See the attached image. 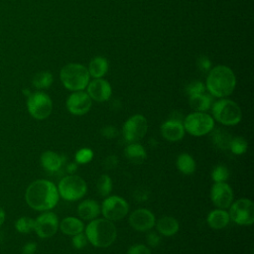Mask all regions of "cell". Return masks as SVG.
Segmentation results:
<instances>
[{"label": "cell", "mask_w": 254, "mask_h": 254, "mask_svg": "<svg viewBox=\"0 0 254 254\" xmlns=\"http://www.w3.org/2000/svg\"><path fill=\"white\" fill-rule=\"evenodd\" d=\"M37 250V244L35 242H28L22 249L23 254H34Z\"/></svg>", "instance_id": "40"}, {"label": "cell", "mask_w": 254, "mask_h": 254, "mask_svg": "<svg viewBox=\"0 0 254 254\" xmlns=\"http://www.w3.org/2000/svg\"><path fill=\"white\" fill-rule=\"evenodd\" d=\"M127 254H151V250L144 244H135L129 247Z\"/></svg>", "instance_id": "36"}, {"label": "cell", "mask_w": 254, "mask_h": 254, "mask_svg": "<svg viewBox=\"0 0 254 254\" xmlns=\"http://www.w3.org/2000/svg\"><path fill=\"white\" fill-rule=\"evenodd\" d=\"M41 165L48 172L59 171L64 164V157L53 151H46L41 155Z\"/></svg>", "instance_id": "22"}, {"label": "cell", "mask_w": 254, "mask_h": 254, "mask_svg": "<svg viewBox=\"0 0 254 254\" xmlns=\"http://www.w3.org/2000/svg\"><path fill=\"white\" fill-rule=\"evenodd\" d=\"M235 86L236 77L230 67L219 64L208 71L205 88L211 96L225 98L233 92Z\"/></svg>", "instance_id": "2"}, {"label": "cell", "mask_w": 254, "mask_h": 254, "mask_svg": "<svg viewBox=\"0 0 254 254\" xmlns=\"http://www.w3.org/2000/svg\"><path fill=\"white\" fill-rule=\"evenodd\" d=\"M34 225H35V220L27 217V216H23L20 217L16 223H15V227L17 229L18 232L20 233H29L32 230H34Z\"/></svg>", "instance_id": "32"}, {"label": "cell", "mask_w": 254, "mask_h": 254, "mask_svg": "<svg viewBox=\"0 0 254 254\" xmlns=\"http://www.w3.org/2000/svg\"><path fill=\"white\" fill-rule=\"evenodd\" d=\"M210 139L212 144L219 150H227L229 149L230 141L232 139V136L230 133L227 132V130L222 128H213L210 131Z\"/></svg>", "instance_id": "24"}, {"label": "cell", "mask_w": 254, "mask_h": 254, "mask_svg": "<svg viewBox=\"0 0 254 254\" xmlns=\"http://www.w3.org/2000/svg\"><path fill=\"white\" fill-rule=\"evenodd\" d=\"M189 103H190V106L194 111L205 112L212 105V97L210 94H205L204 92L197 93V94L190 95Z\"/></svg>", "instance_id": "25"}, {"label": "cell", "mask_w": 254, "mask_h": 254, "mask_svg": "<svg viewBox=\"0 0 254 254\" xmlns=\"http://www.w3.org/2000/svg\"><path fill=\"white\" fill-rule=\"evenodd\" d=\"M124 156L130 163L140 165L146 160L147 153L145 148L140 143L134 142L129 143L126 146V148L124 149Z\"/></svg>", "instance_id": "21"}, {"label": "cell", "mask_w": 254, "mask_h": 254, "mask_svg": "<svg viewBox=\"0 0 254 254\" xmlns=\"http://www.w3.org/2000/svg\"><path fill=\"white\" fill-rule=\"evenodd\" d=\"M229 178V170L224 165H217L211 171V179L214 183H224Z\"/></svg>", "instance_id": "31"}, {"label": "cell", "mask_w": 254, "mask_h": 254, "mask_svg": "<svg viewBox=\"0 0 254 254\" xmlns=\"http://www.w3.org/2000/svg\"><path fill=\"white\" fill-rule=\"evenodd\" d=\"M108 62L103 57H95L88 64V72L89 75L93 78L103 77L108 70Z\"/></svg>", "instance_id": "26"}, {"label": "cell", "mask_w": 254, "mask_h": 254, "mask_svg": "<svg viewBox=\"0 0 254 254\" xmlns=\"http://www.w3.org/2000/svg\"><path fill=\"white\" fill-rule=\"evenodd\" d=\"M118 164V159L114 155H110L103 161V166L106 170H112L114 169Z\"/></svg>", "instance_id": "39"}, {"label": "cell", "mask_w": 254, "mask_h": 254, "mask_svg": "<svg viewBox=\"0 0 254 254\" xmlns=\"http://www.w3.org/2000/svg\"><path fill=\"white\" fill-rule=\"evenodd\" d=\"M176 165L178 170L184 175H191L196 169L194 159L188 153H182L178 156Z\"/></svg>", "instance_id": "27"}, {"label": "cell", "mask_w": 254, "mask_h": 254, "mask_svg": "<svg viewBox=\"0 0 254 254\" xmlns=\"http://www.w3.org/2000/svg\"><path fill=\"white\" fill-rule=\"evenodd\" d=\"M86 88V92L91 100H94L96 102L107 101L112 94V88L110 83L102 77L94 78L93 80L89 81Z\"/></svg>", "instance_id": "16"}, {"label": "cell", "mask_w": 254, "mask_h": 254, "mask_svg": "<svg viewBox=\"0 0 254 254\" xmlns=\"http://www.w3.org/2000/svg\"><path fill=\"white\" fill-rule=\"evenodd\" d=\"M54 77L50 71H40L35 74L32 83L38 89H47L52 85Z\"/></svg>", "instance_id": "28"}, {"label": "cell", "mask_w": 254, "mask_h": 254, "mask_svg": "<svg viewBox=\"0 0 254 254\" xmlns=\"http://www.w3.org/2000/svg\"><path fill=\"white\" fill-rule=\"evenodd\" d=\"M59 198L58 188L48 180H37L33 182L27 188L25 193V199L28 205L39 211L53 209L57 205Z\"/></svg>", "instance_id": "1"}, {"label": "cell", "mask_w": 254, "mask_h": 254, "mask_svg": "<svg viewBox=\"0 0 254 254\" xmlns=\"http://www.w3.org/2000/svg\"><path fill=\"white\" fill-rule=\"evenodd\" d=\"M87 241L97 248L110 246L117 237V229L114 223L106 218H95L84 227Z\"/></svg>", "instance_id": "3"}, {"label": "cell", "mask_w": 254, "mask_h": 254, "mask_svg": "<svg viewBox=\"0 0 254 254\" xmlns=\"http://www.w3.org/2000/svg\"><path fill=\"white\" fill-rule=\"evenodd\" d=\"M155 226L160 235L167 237L177 234L180 229L179 221L173 216H163L159 218V220H156Z\"/></svg>", "instance_id": "19"}, {"label": "cell", "mask_w": 254, "mask_h": 254, "mask_svg": "<svg viewBox=\"0 0 254 254\" xmlns=\"http://www.w3.org/2000/svg\"><path fill=\"white\" fill-rule=\"evenodd\" d=\"M185 128L183 122L177 119H170L161 125V134L164 139L170 142L181 141L185 136Z\"/></svg>", "instance_id": "17"}, {"label": "cell", "mask_w": 254, "mask_h": 254, "mask_svg": "<svg viewBox=\"0 0 254 254\" xmlns=\"http://www.w3.org/2000/svg\"><path fill=\"white\" fill-rule=\"evenodd\" d=\"M210 199L217 208L226 209L233 201V190L225 182L214 183L210 189Z\"/></svg>", "instance_id": "14"}, {"label": "cell", "mask_w": 254, "mask_h": 254, "mask_svg": "<svg viewBox=\"0 0 254 254\" xmlns=\"http://www.w3.org/2000/svg\"><path fill=\"white\" fill-rule=\"evenodd\" d=\"M148 122L145 116L135 114L129 117L123 124L122 135L128 143L139 142L146 135Z\"/></svg>", "instance_id": "11"}, {"label": "cell", "mask_w": 254, "mask_h": 254, "mask_svg": "<svg viewBox=\"0 0 254 254\" xmlns=\"http://www.w3.org/2000/svg\"><path fill=\"white\" fill-rule=\"evenodd\" d=\"M96 189H97V191L98 193L101 195V196H108L112 190V180L111 178L106 175V174H103L101 175L97 182H96Z\"/></svg>", "instance_id": "29"}, {"label": "cell", "mask_w": 254, "mask_h": 254, "mask_svg": "<svg viewBox=\"0 0 254 254\" xmlns=\"http://www.w3.org/2000/svg\"><path fill=\"white\" fill-rule=\"evenodd\" d=\"M212 118L225 126H235L242 119L240 106L228 98H220L211 105Z\"/></svg>", "instance_id": "5"}, {"label": "cell", "mask_w": 254, "mask_h": 254, "mask_svg": "<svg viewBox=\"0 0 254 254\" xmlns=\"http://www.w3.org/2000/svg\"><path fill=\"white\" fill-rule=\"evenodd\" d=\"M89 78L90 75L87 67L81 64H67L60 71V79L63 85L70 91L85 89Z\"/></svg>", "instance_id": "4"}, {"label": "cell", "mask_w": 254, "mask_h": 254, "mask_svg": "<svg viewBox=\"0 0 254 254\" xmlns=\"http://www.w3.org/2000/svg\"><path fill=\"white\" fill-rule=\"evenodd\" d=\"M76 170H77V164H76L75 162L69 163V164L66 166V171H67L68 175H72Z\"/></svg>", "instance_id": "41"}, {"label": "cell", "mask_w": 254, "mask_h": 254, "mask_svg": "<svg viewBox=\"0 0 254 254\" xmlns=\"http://www.w3.org/2000/svg\"><path fill=\"white\" fill-rule=\"evenodd\" d=\"M187 93L190 95L203 93L205 90V85L200 81H192L187 86Z\"/></svg>", "instance_id": "34"}, {"label": "cell", "mask_w": 254, "mask_h": 254, "mask_svg": "<svg viewBox=\"0 0 254 254\" xmlns=\"http://www.w3.org/2000/svg\"><path fill=\"white\" fill-rule=\"evenodd\" d=\"M229 208V217L234 223L249 226L254 222V203L249 198H239L232 201Z\"/></svg>", "instance_id": "8"}, {"label": "cell", "mask_w": 254, "mask_h": 254, "mask_svg": "<svg viewBox=\"0 0 254 254\" xmlns=\"http://www.w3.org/2000/svg\"><path fill=\"white\" fill-rule=\"evenodd\" d=\"M183 125L186 132L192 136L200 137L210 133L214 128V119L205 112L193 111L186 116Z\"/></svg>", "instance_id": "7"}, {"label": "cell", "mask_w": 254, "mask_h": 254, "mask_svg": "<svg viewBox=\"0 0 254 254\" xmlns=\"http://www.w3.org/2000/svg\"><path fill=\"white\" fill-rule=\"evenodd\" d=\"M77 215L83 220H93L100 213V205L96 200L85 199L77 205Z\"/></svg>", "instance_id": "18"}, {"label": "cell", "mask_w": 254, "mask_h": 254, "mask_svg": "<svg viewBox=\"0 0 254 254\" xmlns=\"http://www.w3.org/2000/svg\"><path fill=\"white\" fill-rule=\"evenodd\" d=\"M146 240L149 246L157 247L161 243V235H159L156 231H150L147 233Z\"/></svg>", "instance_id": "37"}, {"label": "cell", "mask_w": 254, "mask_h": 254, "mask_svg": "<svg viewBox=\"0 0 254 254\" xmlns=\"http://www.w3.org/2000/svg\"><path fill=\"white\" fill-rule=\"evenodd\" d=\"M71 242H72V245L75 249H82L86 246L88 241H87V238H86L85 234L83 232H80V233L75 234V235L72 236Z\"/></svg>", "instance_id": "35"}, {"label": "cell", "mask_w": 254, "mask_h": 254, "mask_svg": "<svg viewBox=\"0 0 254 254\" xmlns=\"http://www.w3.org/2000/svg\"><path fill=\"white\" fill-rule=\"evenodd\" d=\"M247 148H248L247 141L243 137H241V136L232 137V139L230 141V145H229V150L234 155L244 154L247 151Z\"/></svg>", "instance_id": "30"}, {"label": "cell", "mask_w": 254, "mask_h": 254, "mask_svg": "<svg viewBox=\"0 0 254 254\" xmlns=\"http://www.w3.org/2000/svg\"><path fill=\"white\" fill-rule=\"evenodd\" d=\"M93 158V152L89 148H81L79 149L74 156L75 163L77 165H85L89 163Z\"/></svg>", "instance_id": "33"}, {"label": "cell", "mask_w": 254, "mask_h": 254, "mask_svg": "<svg viewBox=\"0 0 254 254\" xmlns=\"http://www.w3.org/2000/svg\"><path fill=\"white\" fill-rule=\"evenodd\" d=\"M58 215L52 211H46L39 215L35 220L34 230L41 238L54 236L59 229Z\"/></svg>", "instance_id": "12"}, {"label": "cell", "mask_w": 254, "mask_h": 254, "mask_svg": "<svg viewBox=\"0 0 254 254\" xmlns=\"http://www.w3.org/2000/svg\"><path fill=\"white\" fill-rule=\"evenodd\" d=\"M230 221L229 213L225 209L216 208L211 210L206 217V222L208 226L212 229H222L225 228Z\"/></svg>", "instance_id": "20"}, {"label": "cell", "mask_w": 254, "mask_h": 254, "mask_svg": "<svg viewBox=\"0 0 254 254\" xmlns=\"http://www.w3.org/2000/svg\"><path fill=\"white\" fill-rule=\"evenodd\" d=\"M66 109L72 115L81 116L86 114L92 105V100L87 94V92L83 90L73 91L68 95L65 101Z\"/></svg>", "instance_id": "13"}, {"label": "cell", "mask_w": 254, "mask_h": 254, "mask_svg": "<svg viewBox=\"0 0 254 254\" xmlns=\"http://www.w3.org/2000/svg\"><path fill=\"white\" fill-rule=\"evenodd\" d=\"M103 217L114 222L123 219L129 212L128 202L121 196L108 195L100 206Z\"/></svg>", "instance_id": "10"}, {"label": "cell", "mask_w": 254, "mask_h": 254, "mask_svg": "<svg viewBox=\"0 0 254 254\" xmlns=\"http://www.w3.org/2000/svg\"><path fill=\"white\" fill-rule=\"evenodd\" d=\"M27 107L32 117L38 120H43L51 115L53 110V102L47 93L43 91H36L29 94Z\"/></svg>", "instance_id": "9"}, {"label": "cell", "mask_w": 254, "mask_h": 254, "mask_svg": "<svg viewBox=\"0 0 254 254\" xmlns=\"http://www.w3.org/2000/svg\"><path fill=\"white\" fill-rule=\"evenodd\" d=\"M57 188L59 195L67 201H76L82 198L87 191L85 181L73 174L64 177Z\"/></svg>", "instance_id": "6"}, {"label": "cell", "mask_w": 254, "mask_h": 254, "mask_svg": "<svg viewBox=\"0 0 254 254\" xmlns=\"http://www.w3.org/2000/svg\"><path fill=\"white\" fill-rule=\"evenodd\" d=\"M1 239H2V236H1V233H0V242H1Z\"/></svg>", "instance_id": "43"}, {"label": "cell", "mask_w": 254, "mask_h": 254, "mask_svg": "<svg viewBox=\"0 0 254 254\" xmlns=\"http://www.w3.org/2000/svg\"><path fill=\"white\" fill-rule=\"evenodd\" d=\"M101 135L107 139H113L118 135V130L114 126H105L101 129Z\"/></svg>", "instance_id": "38"}, {"label": "cell", "mask_w": 254, "mask_h": 254, "mask_svg": "<svg viewBox=\"0 0 254 254\" xmlns=\"http://www.w3.org/2000/svg\"><path fill=\"white\" fill-rule=\"evenodd\" d=\"M59 228L61 231L68 236H73L75 234H78L80 232H83L84 230V224L83 222L74 216H66L64 217L60 223Z\"/></svg>", "instance_id": "23"}, {"label": "cell", "mask_w": 254, "mask_h": 254, "mask_svg": "<svg viewBox=\"0 0 254 254\" xmlns=\"http://www.w3.org/2000/svg\"><path fill=\"white\" fill-rule=\"evenodd\" d=\"M4 220H5V212H4V210L0 207V225L4 222Z\"/></svg>", "instance_id": "42"}, {"label": "cell", "mask_w": 254, "mask_h": 254, "mask_svg": "<svg viewBox=\"0 0 254 254\" xmlns=\"http://www.w3.org/2000/svg\"><path fill=\"white\" fill-rule=\"evenodd\" d=\"M129 223L137 231H149L156 223L154 213L147 208H138L129 215Z\"/></svg>", "instance_id": "15"}]
</instances>
